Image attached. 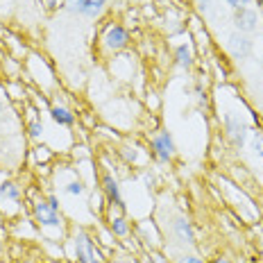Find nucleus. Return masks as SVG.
Listing matches in <instances>:
<instances>
[{
  "label": "nucleus",
  "mask_w": 263,
  "mask_h": 263,
  "mask_svg": "<svg viewBox=\"0 0 263 263\" xmlns=\"http://www.w3.org/2000/svg\"><path fill=\"white\" fill-rule=\"evenodd\" d=\"M73 248H75V259H78V263H102V259H105L102 252L96 248L93 238L84 232V229H78V232H75Z\"/></svg>",
  "instance_id": "nucleus-1"
},
{
  "label": "nucleus",
  "mask_w": 263,
  "mask_h": 263,
  "mask_svg": "<svg viewBox=\"0 0 263 263\" xmlns=\"http://www.w3.org/2000/svg\"><path fill=\"white\" fill-rule=\"evenodd\" d=\"M150 147H152V157H155L159 163H168L175 157V141H173L171 132H166V129H161L159 134L152 136Z\"/></svg>",
  "instance_id": "nucleus-2"
},
{
  "label": "nucleus",
  "mask_w": 263,
  "mask_h": 263,
  "mask_svg": "<svg viewBox=\"0 0 263 263\" xmlns=\"http://www.w3.org/2000/svg\"><path fill=\"white\" fill-rule=\"evenodd\" d=\"M224 132H227V136L232 139V143L236 147H243L248 143V136H250L248 125L238 116H234V114H224Z\"/></svg>",
  "instance_id": "nucleus-3"
},
{
  "label": "nucleus",
  "mask_w": 263,
  "mask_h": 263,
  "mask_svg": "<svg viewBox=\"0 0 263 263\" xmlns=\"http://www.w3.org/2000/svg\"><path fill=\"white\" fill-rule=\"evenodd\" d=\"M102 41H105V48L111 52H118V50H125L129 43V32L125 30L123 25H109L105 36H102Z\"/></svg>",
  "instance_id": "nucleus-4"
},
{
  "label": "nucleus",
  "mask_w": 263,
  "mask_h": 263,
  "mask_svg": "<svg viewBox=\"0 0 263 263\" xmlns=\"http://www.w3.org/2000/svg\"><path fill=\"white\" fill-rule=\"evenodd\" d=\"M34 220L41 224V227H59L62 224V218H59V211H54L48 200H39L34 202Z\"/></svg>",
  "instance_id": "nucleus-5"
},
{
  "label": "nucleus",
  "mask_w": 263,
  "mask_h": 263,
  "mask_svg": "<svg viewBox=\"0 0 263 263\" xmlns=\"http://www.w3.org/2000/svg\"><path fill=\"white\" fill-rule=\"evenodd\" d=\"M234 25L240 34H248V32H254L259 27V14L252 7H240L234 9Z\"/></svg>",
  "instance_id": "nucleus-6"
},
{
  "label": "nucleus",
  "mask_w": 263,
  "mask_h": 263,
  "mask_svg": "<svg viewBox=\"0 0 263 263\" xmlns=\"http://www.w3.org/2000/svg\"><path fill=\"white\" fill-rule=\"evenodd\" d=\"M102 193H105L107 202L111 206H116L120 211L125 209V200H123V195H120V184L116 182L114 175H109V173L102 175Z\"/></svg>",
  "instance_id": "nucleus-7"
},
{
  "label": "nucleus",
  "mask_w": 263,
  "mask_h": 263,
  "mask_svg": "<svg viewBox=\"0 0 263 263\" xmlns=\"http://www.w3.org/2000/svg\"><path fill=\"white\" fill-rule=\"evenodd\" d=\"M173 236L177 238V243L182 245H195V234L191 227V220L184 216H177L173 222Z\"/></svg>",
  "instance_id": "nucleus-8"
},
{
  "label": "nucleus",
  "mask_w": 263,
  "mask_h": 263,
  "mask_svg": "<svg viewBox=\"0 0 263 263\" xmlns=\"http://www.w3.org/2000/svg\"><path fill=\"white\" fill-rule=\"evenodd\" d=\"M229 52L234 59H248L252 54V41L245 34L236 32V34L229 36Z\"/></svg>",
  "instance_id": "nucleus-9"
},
{
  "label": "nucleus",
  "mask_w": 263,
  "mask_h": 263,
  "mask_svg": "<svg viewBox=\"0 0 263 263\" xmlns=\"http://www.w3.org/2000/svg\"><path fill=\"white\" fill-rule=\"evenodd\" d=\"M50 118L59 125V127H73L75 125V114L70 111V109L62 107V105L50 107Z\"/></svg>",
  "instance_id": "nucleus-10"
},
{
  "label": "nucleus",
  "mask_w": 263,
  "mask_h": 263,
  "mask_svg": "<svg viewBox=\"0 0 263 263\" xmlns=\"http://www.w3.org/2000/svg\"><path fill=\"white\" fill-rule=\"evenodd\" d=\"M193 50H191L189 43H182V46H177V50H175V64L179 66V68L184 70H191L193 68Z\"/></svg>",
  "instance_id": "nucleus-11"
},
{
  "label": "nucleus",
  "mask_w": 263,
  "mask_h": 263,
  "mask_svg": "<svg viewBox=\"0 0 263 263\" xmlns=\"http://www.w3.org/2000/svg\"><path fill=\"white\" fill-rule=\"evenodd\" d=\"M109 234L116 238H125L129 234V222L125 220V216H111L109 218Z\"/></svg>",
  "instance_id": "nucleus-12"
},
{
  "label": "nucleus",
  "mask_w": 263,
  "mask_h": 263,
  "mask_svg": "<svg viewBox=\"0 0 263 263\" xmlns=\"http://www.w3.org/2000/svg\"><path fill=\"white\" fill-rule=\"evenodd\" d=\"M105 5H107V0H84V12H82V16H86V18H96V16L102 14Z\"/></svg>",
  "instance_id": "nucleus-13"
},
{
  "label": "nucleus",
  "mask_w": 263,
  "mask_h": 263,
  "mask_svg": "<svg viewBox=\"0 0 263 263\" xmlns=\"http://www.w3.org/2000/svg\"><path fill=\"white\" fill-rule=\"evenodd\" d=\"M0 197H3V200L18 202L21 200V189L14 182H3V186H0Z\"/></svg>",
  "instance_id": "nucleus-14"
},
{
  "label": "nucleus",
  "mask_w": 263,
  "mask_h": 263,
  "mask_svg": "<svg viewBox=\"0 0 263 263\" xmlns=\"http://www.w3.org/2000/svg\"><path fill=\"white\" fill-rule=\"evenodd\" d=\"M27 132H30L32 139H41V136H43V123L39 118H32L30 125H27Z\"/></svg>",
  "instance_id": "nucleus-15"
},
{
  "label": "nucleus",
  "mask_w": 263,
  "mask_h": 263,
  "mask_svg": "<svg viewBox=\"0 0 263 263\" xmlns=\"http://www.w3.org/2000/svg\"><path fill=\"white\" fill-rule=\"evenodd\" d=\"M66 9H68L70 14H80L84 12V0H66Z\"/></svg>",
  "instance_id": "nucleus-16"
},
{
  "label": "nucleus",
  "mask_w": 263,
  "mask_h": 263,
  "mask_svg": "<svg viewBox=\"0 0 263 263\" xmlns=\"http://www.w3.org/2000/svg\"><path fill=\"white\" fill-rule=\"evenodd\" d=\"M66 193H68V195H82V193H84V184H82L80 182V179H78V182H70V184H66Z\"/></svg>",
  "instance_id": "nucleus-17"
},
{
  "label": "nucleus",
  "mask_w": 263,
  "mask_h": 263,
  "mask_svg": "<svg viewBox=\"0 0 263 263\" xmlns=\"http://www.w3.org/2000/svg\"><path fill=\"white\" fill-rule=\"evenodd\" d=\"M252 150L256 155H263V139L259 136V132H252Z\"/></svg>",
  "instance_id": "nucleus-18"
},
{
  "label": "nucleus",
  "mask_w": 263,
  "mask_h": 263,
  "mask_svg": "<svg viewBox=\"0 0 263 263\" xmlns=\"http://www.w3.org/2000/svg\"><path fill=\"white\" fill-rule=\"evenodd\" d=\"M175 263H206V261L200 259V256H195V254H184V256H179Z\"/></svg>",
  "instance_id": "nucleus-19"
},
{
  "label": "nucleus",
  "mask_w": 263,
  "mask_h": 263,
  "mask_svg": "<svg viewBox=\"0 0 263 263\" xmlns=\"http://www.w3.org/2000/svg\"><path fill=\"white\" fill-rule=\"evenodd\" d=\"M227 5H229L232 9H240V7H248L250 0H227Z\"/></svg>",
  "instance_id": "nucleus-20"
},
{
  "label": "nucleus",
  "mask_w": 263,
  "mask_h": 263,
  "mask_svg": "<svg viewBox=\"0 0 263 263\" xmlns=\"http://www.w3.org/2000/svg\"><path fill=\"white\" fill-rule=\"evenodd\" d=\"M150 263H168V259L159 252H150Z\"/></svg>",
  "instance_id": "nucleus-21"
},
{
  "label": "nucleus",
  "mask_w": 263,
  "mask_h": 263,
  "mask_svg": "<svg viewBox=\"0 0 263 263\" xmlns=\"http://www.w3.org/2000/svg\"><path fill=\"white\" fill-rule=\"evenodd\" d=\"M48 147H43V145H39V147H36V150H34V155H36V159H48Z\"/></svg>",
  "instance_id": "nucleus-22"
},
{
  "label": "nucleus",
  "mask_w": 263,
  "mask_h": 263,
  "mask_svg": "<svg viewBox=\"0 0 263 263\" xmlns=\"http://www.w3.org/2000/svg\"><path fill=\"white\" fill-rule=\"evenodd\" d=\"M48 204H50L54 211H59V200H57V195H50V197H48Z\"/></svg>",
  "instance_id": "nucleus-23"
},
{
  "label": "nucleus",
  "mask_w": 263,
  "mask_h": 263,
  "mask_svg": "<svg viewBox=\"0 0 263 263\" xmlns=\"http://www.w3.org/2000/svg\"><path fill=\"white\" fill-rule=\"evenodd\" d=\"M143 179H145V184H147V186H152V184H155V177H152V175H147V173L143 175Z\"/></svg>",
  "instance_id": "nucleus-24"
},
{
  "label": "nucleus",
  "mask_w": 263,
  "mask_h": 263,
  "mask_svg": "<svg viewBox=\"0 0 263 263\" xmlns=\"http://www.w3.org/2000/svg\"><path fill=\"white\" fill-rule=\"evenodd\" d=\"M211 263H232V261H229V259H222V256H218V259H213Z\"/></svg>",
  "instance_id": "nucleus-25"
},
{
  "label": "nucleus",
  "mask_w": 263,
  "mask_h": 263,
  "mask_svg": "<svg viewBox=\"0 0 263 263\" xmlns=\"http://www.w3.org/2000/svg\"><path fill=\"white\" fill-rule=\"evenodd\" d=\"M209 3H211V0H197V5H200V7H206Z\"/></svg>",
  "instance_id": "nucleus-26"
},
{
  "label": "nucleus",
  "mask_w": 263,
  "mask_h": 263,
  "mask_svg": "<svg viewBox=\"0 0 263 263\" xmlns=\"http://www.w3.org/2000/svg\"><path fill=\"white\" fill-rule=\"evenodd\" d=\"M256 3H259V7H261V12H263V0H256Z\"/></svg>",
  "instance_id": "nucleus-27"
},
{
  "label": "nucleus",
  "mask_w": 263,
  "mask_h": 263,
  "mask_svg": "<svg viewBox=\"0 0 263 263\" xmlns=\"http://www.w3.org/2000/svg\"><path fill=\"white\" fill-rule=\"evenodd\" d=\"M0 114H3V102H0Z\"/></svg>",
  "instance_id": "nucleus-28"
},
{
  "label": "nucleus",
  "mask_w": 263,
  "mask_h": 263,
  "mask_svg": "<svg viewBox=\"0 0 263 263\" xmlns=\"http://www.w3.org/2000/svg\"><path fill=\"white\" fill-rule=\"evenodd\" d=\"M261 64H263V59H261Z\"/></svg>",
  "instance_id": "nucleus-29"
}]
</instances>
